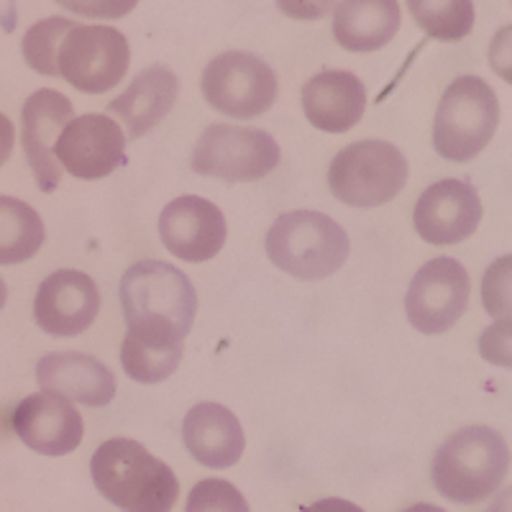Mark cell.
<instances>
[{
	"label": "cell",
	"mask_w": 512,
	"mask_h": 512,
	"mask_svg": "<svg viewBox=\"0 0 512 512\" xmlns=\"http://www.w3.org/2000/svg\"><path fill=\"white\" fill-rule=\"evenodd\" d=\"M489 67L500 80H505L507 85H512V24L502 26L495 36H492V44H489Z\"/></svg>",
	"instance_id": "30"
},
{
	"label": "cell",
	"mask_w": 512,
	"mask_h": 512,
	"mask_svg": "<svg viewBox=\"0 0 512 512\" xmlns=\"http://www.w3.org/2000/svg\"><path fill=\"white\" fill-rule=\"evenodd\" d=\"M185 338L167 328H128L121 346L123 372L134 382L159 384L180 367Z\"/></svg>",
	"instance_id": "22"
},
{
	"label": "cell",
	"mask_w": 512,
	"mask_h": 512,
	"mask_svg": "<svg viewBox=\"0 0 512 512\" xmlns=\"http://www.w3.org/2000/svg\"><path fill=\"white\" fill-rule=\"evenodd\" d=\"M280 144L259 128L213 123L192 149V169L226 182H256L280 167Z\"/></svg>",
	"instance_id": "7"
},
{
	"label": "cell",
	"mask_w": 512,
	"mask_h": 512,
	"mask_svg": "<svg viewBox=\"0 0 512 512\" xmlns=\"http://www.w3.org/2000/svg\"><path fill=\"white\" fill-rule=\"evenodd\" d=\"M484 512H512V487L502 489L500 495L492 500V505H489Z\"/></svg>",
	"instance_id": "34"
},
{
	"label": "cell",
	"mask_w": 512,
	"mask_h": 512,
	"mask_svg": "<svg viewBox=\"0 0 512 512\" xmlns=\"http://www.w3.org/2000/svg\"><path fill=\"white\" fill-rule=\"evenodd\" d=\"M500 126V100L477 75L454 80L441 95L433 118V146L448 162H472Z\"/></svg>",
	"instance_id": "5"
},
{
	"label": "cell",
	"mask_w": 512,
	"mask_h": 512,
	"mask_svg": "<svg viewBox=\"0 0 512 512\" xmlns=\"http://www.w3.org/2000/svg\"><path fill=\"white\" fill-rule=\"evenodd\" d=\"M121 308L128 328H167L187 338L198 313V292L177 267L144 259L123 274Z\"/></svg>",
	"instance_id": "4"
},
{
	"label": "cell",
	"mask_w": 512,
	"mask_h": 512,
	"mask_svg": "<svg viewBox=\"0 0 512 512\" xmlns=\"http://www.w3.org/2000/svg\"><path fill=\"white\" fill-rule=\"evenodd\" d=\"M131 49L113 26L75 24L62 39L57 54L59 77L88 95L108 93L126 77Z\"/></svg>",
	"instance_id": "8"
},
{
	"label": "cell",
	"mask_w": 512,
	"mask_h": 512,
	"mask_svg": "<svg viewBox=\"0 0 512 512\" xmlns=\"http://www.w3.org/2000/svg\"><path fill=\"white\" fill-rule=\"evenodd\" d=\"M54 3L72 11L75 16L95 18V21L123 18L139 6V0H54Z\"/></svg>",
	"instance_id": "29"
},
{
	"label": "cell",
	"mask_w": 512,
	"mask_h": 512,
	"mask_svg": "<svg viewBox=\"0 0 512 512\" xmlns=\"http://www.w3.org/2000/svg\"><path fill=\"white\" fill-rule=\"evenodd\" d=\"M72 118H75V108L70 98L57 90H36L24 103L21 141H24L26 159L41 192H54L62 182L64 169L54 157V146Z\"/></svg>",
	"instance_id": "15"
},
{
	"label": "cell",
	"mask_w": 512,
	"mask_h": 512,
	"mask_svg": "<svg viewBox=\"0 0 512 512\" xmlns=\"http://www.w3.org/2000/svg\"><path fill=\"white\" fill-rule=\"evenodd\" d=\"M482 303L492 318L512 315V254L500 256L487 267L482 277Z\"/></svg>",
	"instance_id": "27"
},
{
	"label": "cell",
	"mask_w": 512,
	"mask_h": 512,
	"mask_svg": "<svg viewBox=\"0 0 512 512\" xmlns=\"http://www.w3.org/2000/svg\"><path fill=\"white\" fill-rule=\"evenodd\" d=\"M482 200L464 180H441L423 190L415 203V231L433 246L466 241L482 223Z\"/></svg>",
	"instance_id": "14"
},
{
	"label": "cell",
	"mask_w": 512,
	"mask_h": 512,
	"mask_svg": "<svg viewBox=\"0 0 512 512\" xmlns=\"http://www.w3.org/2000/svg\"><path fill=\"white\" fill-rule=\"evenodd\" d=\"M44 236V221L29 203L0 195V267L34 259Z\"/></svg>",
	"instance_id": "23"
},
{
	"label": "cell",
	"mask_w": 512,
	"mask_h": 512,
	"mask_svg": "<svg viewBox=\"0 0 512 512\" xmlns=\"http://www.w3.org/2000/svg\"><path fill=\"white\" fill-rule=\"evenodd\" d=\"M90 474L100 495L121 512H172L180 495L175 472L131 438L100 443Z\"/></svg>",
	"instance_id": "1"
},
{
	"label": "cell",
	"mask_w": 512,
	"mask_h": 512,
	"mask_svg": "<svg viewBox=\"0 0 512 512\" xmlns=\"http://www.w3.org/2000/svg\"><path fill=\"white\" fill-rule=\"evenodd\" d=\"M303 512H364L359 505L349 500H341V497H326V500H318L313 505L305 507Z\"/></svg>",
	"instance_id": "32"
},
{
	"label": "cell",
	"mask_w": 512,
	"mask_h": 512,
	"mask_svg": "<svg viewBox=\"0 0 512 512\" xmlns=\"http://www.w3.org/2000/svg\"><path fill=\"white\" fill-rule=\"evenodd\" d=\"M6 297H8V290H6V282L0 280V310H3V305H6Z\"/></svg>",
	"instance_id": "36"
},
{
	"label": "cell",
	"mask_w": 512,
	"mask_h": 512,
	"mask_svg": "<svg viewBox=\"0 0 512 512\" xmlns=\"http://www.w3.org/2000/svg\"><path fill=\"white\" fill-rule=\"evenodd\" d=\"M13 141H16V131H13L11 118L0 113V167L8 162V157H11Z\"/></svg>",
	"instance_id": "33"
},
{
	"label": "cell",
	"mask_w": 512,
	"mask_h": 512,
	"mask_svg": "<svg viewBox=\"0 0 512 512\" xmlns=\"http://www.w3.org/2000/svg\"><path fill=\"white\" fill-rule=\"evenodd\" d=\"M510 472L507 441L487 425H469L448 436L433 456V484L456 505H479Z\"/></svg>",
	"instance_id": "2"
},
{
	"label": "cell",
	"mask_w": 512,
	"mask_h": 512,
	"mask_svg": "<svg viewBox=\"0 0 512 512\" xmlns=\"http://www.w3.org/2000/svg\"><path fill=\"white\" fill-rule=\"evenodd\" d=\"M402 512H446V510H443V507H436V505H428V502H420V505H413Z\"/></svg>",
	"instance_id": "35"
},
{
	"label": "cell",
	"mask_w": 512,
	"mask_h": 512,
	"mask_svg": "<svg viewBox=\"0 0 512 512\" xmlns=\"http://www.w3.org/2000/svg\"><path fill=\"white\" fill-rule=\"evenodd\" d=\"M36 382L41 392L75 400L88 408H105L116 397V377L103 361L77 351L41 356L36 364Z\"/></svg>",
	"instance_id": "17"
},
{
	"label": "cell",
	"mask_w": 512,
	"mask_h": 512,
	"mask_svg": "<svg viewBox=\"0 0 512 512\" xmlns=\"http://www.w3.org/2000/svg\"><path fill=\"white\" fill-rule=\"evenodd\" d=\"M54 157L77 180H103L126 162V136L111 116H77L59 134Z\"/></svg>",
	"instance_id": "11"
},
{
	"label": "cell",
	"mask_w": 512,
	"mask_h": 512,
	"mask_svg": "<svg viewBox=\"0 0 512 512\" xmlns=\"http://www.w3.org/2000/svg\"><path fill=\"white\" fill-rule=\"evenodd\" d=\"M305 118L318 131L346 134L364 118L367 90L364 82L346 70H326L310 77L303 88Z\"/></svg>",
	"instance_id": "18"
},
{
	"label": "cell",
	"mask_w": 512,
	"mask_h": 512,
	"mask_svg": "<svg viewBox=\"0 0 512 512\" xmlns=\"http://www.w3.org/2000/svg\"><path fill=\"white\" fill-rule=\"evenodd\" d=\"M415 24L438 41H461L474 29V0H408Z\"/></svg>",
	"instance_id": "24"
},
{
	"label": "cell",
	"mask_w": 512,
	"mask_h": 512,
	"mask_svg": "<svg viewBox=\"0 0 512 512\" xmlns=\"http://www.w3.org/2000/svg\"><path fill=\"white\" fill-rule=\"evenodd\" d=\"M349 236L333 218L315 210H292L272 223L267 254L272 264L295 280H326L349 259Z\"/></svg>",
	"instance_id": "3"
},
{
	"label": "cell",
	"mask_w": 512,
	"mask_h": 512,
	"mask_svg": "<svg viewBox=\"0 0 512 512\" xmlns=\"http://www.w3.org/2000/svg\"><path fill=\"white\" fill-rule=\"evenodd\" d=\"M400 24L397 0H341L333 11V36L346 52H379L395 39Z\"/></svg>",
	"instance_id": "21"
},
{
	"label": "cell",
	"mask_w": 512,
	"mask_h": 512,
	"mask_svg": "<svg viewBox=\"0 0 512 512\" xmlns=\"http://www.w3.org/2000/svg\"><path fill=\"white\" fill-rule=\"evenodd\" d=\"M75 26V21L62 16L41 18L26 31L24 36V59L31 70L47 77H59L57 54L62 47V39L67 31Z\"/></svg>",
	"instance_id": "25"
},
{
	"label": "cell",
	"mask_w": 512,
	"mask_h": 512,
	"mask_svg": "<svg viewBox=\"0 0 512 512\" xmlns=\"http://www.w3.org/2000/svg\"><path fill=\"white\" fill-rule=\"evenodd\" d=\"M185 512H249V502L226 479H203L190 489Z\"/></svg>",
	"instance_id": "26"
},
{
	"label": "cell",
	"mask_w": 512,
	"mask_h": 512,
	"mask_svg": "<svg viewBox=\"0 0 512 512\" xmlns=\"http://www.w3.org/2000/svg\"><path fill=\"white\" fill-rule=\"evenodd\" d=\"M11 428L31 451L44 456H64L82 443V415L70 400L49 392L29 395L18 402Z\"/></svg>",
	"instance_id": "16"
},
{
	"label": "cell",
	"mask_w": 512,
	"mask_h": 512,
	"mask_svg": "<svg viewBox=\"0 0 512 512\" xmlns=\"http://www.w3.org/2000/svg\"><path fill=\"white\" fill-rule=\"evenodd\" d=\"M472 280L464 264L451 256H436L415 272L405 295L410 326L425 336H441L459 323L469 308Z\"/></svg>",
	"instance_id": "10"
},
{
	"label": "cell",
	"mask_w": 512,
	"mask_h": 512,
	"mask_svg": "<svg viewBox=\"0 0 512 512\" xmlns=\"http://www.w3.org/2000/svg\"><path fill=\"white\" fill-rule=\"evenodd\" d=\"M408 182V159L390 141H356L344 146L328 167V187L351 208H379L400 195Z\"/></svg>",
	"instance_id": "6"
},
{
	"label": "cell",
	"mask_w": 512,
	"mask_h": 512,
	"mask_svg": "<svg viewBox=\"0 0 512 512\" xmlns=\"http://www.w3.org/2000/svg\"><path fill=\"white\" fill-rule=\"evenodd\" d=\"M479 354L495 367L512 369V315L497 318L479 336Z\"/></svg>",
	"instance_id": "28"
},
{
	"label": "cell",
	"mask_w": 512,
	"mask_h": 512,
	"mask_svg": "<svg viewBox=\"0 0 512 512\" xmlns=\"http://www.w3.org/2000/svg\"><path fill=\"white\" fill-rule=\"evenodd\" d=\"M203 95L210 108L231 118H256L277 100V75L249 52H223L203 72Z\"/></svg>",
	"instance_id": "9"
},
{
	"label": "cell",
	"mask_w": 512,
	"mask_h": 512,
	"mask_svg": "<svg viewBox=\"0 0 512 512\" xmlns=\"http://www.w3.org/2000/svg\"><path fill=\"white\" fill-rule=\"evenodd\" d=\"M177 95H180V80L175 72L154 64L134 77L126 93L108 103V111L126 123L131 139H141L167 118Z\"/></svg>",
	"instance_id": "20"
},
{
	"label": "cell",
	"mask_w": 512,
	"mask_h": 512,
	"mask_svg": "<svg viewBox=\"0 0 512 512\" xmlns=\"http://www.w3.org/2000/svg\"><path fill=\"white\" fill-rule=\"evenodd\" d=\"M341 0H277V8L295 21H320L336 11Z\"/></svg>",
	"instance_id": "31"
},
{
	"label": "cell",
	"mask_w": 512,
	"mask_h": 512,
	"mask_svg": "<svg viewBox=\"0 0 512 512\" xmlns=\"http://www.w3.org/2000/svg\"><path fill=\"white\" fill-rule=\"evenodd\" d=\"M100 313V290L90 274L59 269L41 282L34 297L36 326L54 338L80 336Z\"/></svg>",
	"instance_id": "12"
},
{
	"label": "cell",
	"mask_w": 512,
	"mask_h": 512,
	"mask_svg": "<svg viewBox=\"0 0 512 512\" xmlns=\"http://www.w3.org/2000/svg\"><path fill=\"white\" fill-rule=\"evenodd\" d=\"M182 441L192 459L208 469H231L246 448L239 418L218 402H200L190 408L182 423Z\"/></svg>",
	"instance_id": "19"
},
{
	"label": "cell",
	"mask_w": 512,
	"mask_h": 512,
	"mask_svg": "<svg viewBox=\"0 0 512 512\" xmlns=\"http://www.w3.org/2000/svg\"><path fill=\"white\" fill-rule=\"evenodd\" d=\"M226 236V218L218 205L198 195L172 200L159 216V239L164 249L182 262H208L223 249Z\"/></svg>",
	"instance_id": "13"
}]
</instances>
